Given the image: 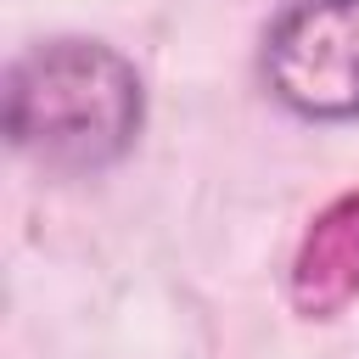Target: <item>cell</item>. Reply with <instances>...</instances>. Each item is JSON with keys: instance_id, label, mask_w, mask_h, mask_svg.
I'll return each instance as SVG.
<instances>
[{"instance_id": "6da1fadb", "label": "cell", "mask_w": 359, "mask_h": 359, "mask_svg": "<svg viewBox=\"0 0 359 359\" xmlns=\"http://www.w3.org/2000/svg\"><path fill=\"white\" fill-rule=\"evenodd\" d=\"M146 118L135 67L95 39H50L6 73V135L50 174L112 168Z\"/></svg>"}, {"instance_id": "7a4b0ae2", "label": "cell", "mask_w": 359, "mask_h": 359, "mask_svg": "<svg viewBox=\"0 0 359 359\" xmlns=\"http://www.w3.org/2000/svg\"><path fill=\"white\" fill-rule=\"evenodd\" d=\"M264 79L297 118H359V0H292L264 39Z\"/></svg>"}, {"instance_id": "3957f363", "label": "cell", "mask_w": 359, "mask_h": 359, "mask_svg": "<svg viewBox=\"0 0 359 359\" xmlns=\"http://www.w3.org/2000/svg\"><path fill=\"white\" fill-rule=\"evenodd\" d=\"M286 292H292V309L309 320H331L359 297V191L337 196L303 230Z\"/></svg>"}]
</instances>
